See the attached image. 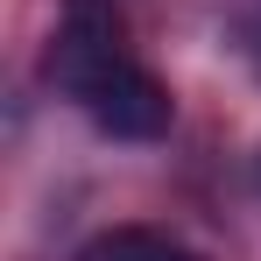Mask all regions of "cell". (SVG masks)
<instances>
[{"label":"cell","instance_id":"cell-1","mask_svg":"<svg viewBox=\"0 0 261 261\" xmlns=\"http://www.w3.org/2000/svg\"><path fill=\"white\" fill-rule=\"evenodd\" d=\"M120 57H127V14H120V0H64V7H57L49 78L71 92V99H78L106 64H120Z\"/></svg>","mask_w":261,"mask_h":261},{"label":"cell","instance_id":"cell-5","mask_svg":"<svg viewBox=\"0 0 261 261\" xmlns=\"http://www.w3.org/2000/svg\"><path fill=\"white\" fill-rule=\"evenodd\" d=\"M254 191H261V155H254Z\"/></svg>","mask_w":261,"mask_h":261},{"label":"cell","instance_id":"cell-4","mask_svg":"<svg viewBox=\"0 0 261 261\" xmlns=\"http://www.w3.org/2000/svg\"><path fill=\"white\" fill-rule=\"evenodd\" d=\"M155 261H198V254H191V247H176V240H163V247H155Z\"/></svg>","mask_w":261,"mask_h":261},{"label":"cell","instance_id":"cell-2","mask_svg":"<svg viewBox=\"0 0 261 261\" xmlns=\"http://www.w3.org/2000/svg\"><path fill=\"white\" fill-rule=\"evenodd\" d=\"M78 106L92 113V127H106L113 141H155V134H170V120H176L170 92L155 85V78H148L134 57L106 64V71L78 92Z\"/></svg>","mask_w":261,"mask_h":261},{"label":"cell","instance_id":"cell-3","mask_svg":"<svg viewBox=\"0 0 261 261\" xmlns=\"http://www.w3.org/2000/svg\"><path fill=\"white\" fill-rule=\"evenodd\" d=\"M155 247H163V233H148V226H113V233L85 240L71 261H155Z\"/></svg>","mask_w":261,"mask_h":261}]
</instances>
